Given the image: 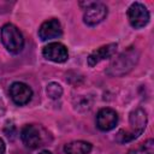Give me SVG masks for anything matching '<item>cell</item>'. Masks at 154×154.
I'll use <instances>...</instances> for the list:
<instances>
[{"label":"cell","instance_id":"6da1fadb","mask_svg":"<svg viewBox=\"0 0 154 154\" xmlns=\"http://www.w3.org/2000/svg\"><path fill=\"white\" fill-rule=\"evenodd\" d=\"M140 58V53L136 48L130 47L122 54H119L108 66L107 69V75L112 77H122L126 73H129L135 65L137 64Z\"/></svg>","mask_w":154,"mask_h":154},{"label":"cell","instance_id":"52a82bcc","mask_svg":"<svg viewBox=\"0 0 154 154\" xmlns=\"http://www.w3.org/2000/svg\"><path fill=\"white\" fill-rule=\"evenodd\" d=\"M42 55L53 63H65L69 59V52L67 48L60 43V42H51L47 46L43 47L42 49Z\"/></svg>","mask_w":154,"mask_h":154},{"label":"cell","instance_id":"e0dca14e","mask_svg":"<svg viewBox=\"0 0 154 154\" xmlns=\"http://www.w3.org/2000/svg\"><path fill=\"white\" fill-rule=\"evenodd\" d=\"M38 154H52V153H51L49 150H41Z\"/></svg>","mask_w":154,"mask_h":154},{"label":"cell","instance_id":"2e32d148","mask_svg":"<svg viewBox=\"0 0 154 154\" xmlns=\"http://www.w3.org/2000/svg\"><path fill=\"white\" fill-rule=\"evenodd\" d=\"M5 113V103L2 101V99L0 97V116H2Z\"/></svg>","mask_w":154,"mask_h":154},{"label":"cell","instance_id":"8fae6325","mask_svg":"<svg viewBox=\"0 0 154 154\" xmlns=\"http://www.w3.org/2000/svg\"><path fill=\"white\" fill-rule=\"evenodd\" d=\"M117 48H118V45L117 43H108V45H105V46H101L99 48H96L95 51H93L88 59H87V63L90 67L95 66L96 64H99L100 61L105 60V59H109L111 57L114 55V53L117 52Z\"/></svg>","mask_w":154,"mask_h":154},{"label":"cell","instance_id":"9c48e42d","mask_svg":"<svg viewBox=\"0 0 154 154\" xmlns=\"http://www.w3.org/2000/svg\"><path fill=\"white\" fill-rule=\"evenodd\" d=\"M118 124V114L112 108H101L96 114V126L101 131H109Z\"/></svg>","mask_w":154,"mask_h":154},{"label":"cell","instance_id":"5bb4252c","mask_svg":"<svg viewBox=\"0 0 154 154\" xmlns=\"http://www.w3.org/2000/svg\"><path fill=\"white\" fill-rule=\"evenodd\" d=\"M46 93L51 99H59L63 95V87L57 82H51L47 84Z\"/></svg>","mask_w":154,"mask_h":154},{"label":"cell","instance_id":"5b68a950","mask_svg":"<svg viewBox=\"0 0 154 154\" xmlns=\"http://www.w3.org/2000/svg\"><path fill=\"white\" fill-rule=\"evenodd\" d=\"M149 11L141 2H132L128 8V19L132 28L141 29L149 23Z\"/></svg>","mask_w":154,"mask_h":154},{"label":"cell","instance_id":"30bf717a","mask_svg":"<svg viewBox=\"0 0 154 154\" xmlns=\"http://www.w3.org/2000/svg\"><path fill=\"white\" fill-rule=\"evenodd\" d=\"M61 34H63L61 24L55 18H52V19L43 22L38 29V36L42 41H48L52 38L60 37Z\"/></svg>","mask_w":154,"mask_h":154},{"label":"cell","instance_id":"7a4b0ae2","mask_svg":"<svg viewBox=\"0 0 154 154\" xmlns=\"http://www.w3.org/2000/svg\"><path fill=\"white\" fill-rule=\"evenodd\" d=\"M129 123H130V130H120L116 136V140L119 143L130 142L137 138L144 131L147 125V114L144 109L136 108L135 111H132L129 117Z\"/></svg>","mask_w":154,"mask_h":154},{"label":"cell","instance_id":"ba28073f","mask_svg":"<svg viewBox=\"0 0 154 154\" xmlns=\"http://www.w3.org/2000/svg\"><path fill=\"white\" fill-rule=\"evenodd\" d=\"M10 96L16 105L23 106L31 100L32 90L28 84L23 82H14L10 87Z\"/></svg>","mask_w":154,"mask_h":154},{"label":"cell","instance_id":"4fadbf2b","mask_svg":"<svg viewBox=\"0 0 154 154\" xmlns=\"http://www.w3.org/2000/svg\"><path fill=\"white\" fill-rule=\"evenodd\" d=\"M128 154H154V141L149 138L146 142L141 143L138 147L130 149Z\"/></svg>","mask_w":154,"mask_h":154},{"label":"cell","instance_id":"8992f818","mask_svg":"<svg viewBox=\"0 0 154 154\" xmlns=\"http://www.w3.org/2000/svg\"><path fill=\"white\" fill-rule=\"evenodd\" d=\"M20 138L22 142L25 144V147L35 149L43 144V136L38 126L29 124L25 125L20 131Z\"/></svg>","mask_w":154,"mask_h":154},{"label":"cell","instance_id":"3957f363","mask_svg":"<svg viewBox=\"0 0 154 154\" xmlns=\"http://www.w3.org/2000/svg\"><path fill=\"white\" fill-rule=\"evenodd\" d=\"M1 41L5 48L13 54L19 53L24 47V37L20 30L11 23H7L1 28Z\"/></svg>","mask_w":154,"mask_h":154},{"label":"cell","instance_id":"7c38bea8","mask_svg":"<svg viewBox=\"0 0 154 154\" xmlns=\"http://www.w3.org/2000/svg\"><path fill=\"white\" fill-rule=\"evenodd\" d=\"M91 143L87 141H72L64 146L65 154H89L91 152Z\"/></svg>","mask_w":154,"mask_h":154},{"label":"cell","instance_id":"277c9868","mask_svg":"<svg viewBox=\"0 0 154 154\" xmlns=\"http://www.w3.org/2000/svg\"><path fill=\"white\" fill-rule=\"evenodd\" d=\"M83 22L89 26H95L107 17V6L102 2L88 1L85 2Z\"/></svg>","mask_w":154,"mask_h":154},{"label":"cell","instance_id":"9a60e30c","mask_svg":"<svg viewBox=\"0 0 154 154\" xmlns=\"http://www.w3.org/2000/svg\"><path fill=\"white\" fill-rule=\"evenodd\" d=\"M5 152H6V146H5L4 140L0 137V154H5Z\"/></svg>","mask_w":154,"mask_h":154}]
</instances>
